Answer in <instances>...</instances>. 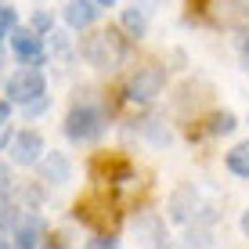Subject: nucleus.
<instances>
[{
  "label": "nucleus",
  "mask_w": 249,
  "mask_h": 249,
  "mask_svg": "<svg viewBox=\"0 0 249 249\" xmlns=\"http://www.w3.org/2000/svg\"><path fill=\"white\" fill-rule=\"evenodd\" d=\"M80 58L94 69H119L126 58V36L119 29H94L80 40Z\"/></svg>",
  "instance_id": "nucleus-1"
},
{
  "label": "nucleus",
  "mask_w": 249,
  "mask_h": 249,
  "mask_svg": "<svg viewBox=\"0 0 249 249\" xmlns=\"http://www.w3.org/2000/svg\"><path fill=\"white\" fill-rule=\"evenodd\" d=\"M105 134V112L98 105H72L65 116V137L72 144H90Z\"/></svg>",
  "instance_id": "nucleus-2"
},
{
  "label": "nucleus",
  "mask_w": 249,
  "mask_h": 249,
  "mask_svg": "<svg viewBox=\"0 0 249 249\" xmlns=\"http://www.w3.org/2000/svg\"><path fill=\"white\" fill-rule=\"evenodd\" d=\"M72 217L83 220L87 228H94L98 235H116V206L108 202V195H83L72 206Z\"/></svg>",
  "instance_id": "nucleus-3"
},
{
  "label": "nucleus",
  "mask_w": 249,
  "mask_h": 249,
  "mask_svg": "<svg viewBox=\"0 0 249 249\" xmlns=\"http://www.w3.org/2000/svg\"><path fill=\"white\" fill-rule=\"evenodd\" d=\"M4 94L15 101V105H22V108H29V105H36V101H44V94H47L44 72H40L36 65H22L15 76H7Z\"/></svg>",
  "instance_id": "nucleus-4"
},
{
  "label": "nucleus",
  "mask_w": 249,
  "mask_h": 249,
  "mask_svg": "<svg viewBox=\"0 0 249 249\" xmlns=\"http://www.w3.org/2000/svg\"><path fill=\"white\" fill-rule=\"evenodd\" d=\"M7 238H11V246H18V249H33V246H44V238H47V224H44V217L40 213H33V210H15L11 213V231H7Z\"/></svg>",
  "instance_id": "nucleus-5"
},
{
  "label": "nucleus",
  "mask_w": 249,
  "mask_h": 249,
  "mask_svg": "<svg viewBox=\"0 0 249 249\" xmlns=\"http://www.w3.org/2000/svg\"><path fill=\"white\" fill-rule=\"evenodd\" d=\"M7 44H11V54L18 58L22 65H44L47 62V47H44V33H36L29 25V29H25V25H15L11 33H7Z\"/></svg>",
  "instance_id": "nucleus-6"
},
{
  "label": "nucleus",
  "mask_w": 249,
  "mask_h": 249,
  "mask_svg": "<svg viewBox=\"0 0 249 249\" xmlns=\"http://www.w3.org/2000/svg\"><path fill=\"white\" fill-rule=\"evenodd\" d=\"M162 87H166V69L162 65H141L130 80H126V101L148 105L156 94H162Z\"/></svg>",
  "instance_id": "nucleus-7"
},
{
  "label": "nucleus",
  "mask_w": 249,
  "mask_h": 249,
  "mask_svg": "<svg viewBox=\"0 0 249 249\" xmlns=\"http://www.w3.org/2000/svg\"><path fill=\"white\" fill-rule=\"evenodd\" d=\"M7 152H11V162H18V166H36L47 148H44V137L36 130H18L7 141Z\"/></svg>",
  "instance_id": "nucleus-8"
},
{
  "label": "nucleus",
  "mask_w": 249,
  "mask_h": 249,
  "mask_svg": "<svg viewBox=\"0 0 249 249\" xmlns=\"http://www.w3.org/2000/svg\"><path fill=\"white\" fill-rule=\"evenodd\" d=\"M101 4L98 0H69L65 4V25L69 29H87V25L98 22Z\"/></svg>",
  "instance_id": "nucleus-9"
},
{
  "label": "nucleus",
  "mask_w": 249,
  "mask_h": 249,
  "mask_svg": "<svg viewBox=\"0 0 249 249\" xmlns=\"http://www.w3.org/2000/svg\"><path fill=\"white\" fill-rule=\"evenodd\" d=\"M40 174H44V181H51V184H65L69 181V159L62 152H51L47 159H40Z\"/></svg>",
  "instance_id": "nucleus-10"
},
{
  "label": "nucleus",
  "mask_w": 249,
  "mask_h": 249,
  "mask_svg": "<svg viewBox=\"0 0 249 249\" xmlns=\"http://www.w3.org/2000/svg\"><path fill=\"white\" fill-rule=\"evenodd\" d=\"M228 170L235 177H246V181H249V141L235 144V148L228 152Z\"/></svg>",
  "instance_id": "nucleus-11"
},
{
  "label": "nucleus",
  "mask_w": 249,
  "mask_h": 249,
  "mask_svg": "<svg viewBox=\"0 0 249 249\" xmlns=\"http://www.w3.org/2000/svg\"><path fill=\"white\" fill-rule=\"evenodd\" d=\"M123 29L130 33V36H144L148 33V18H144V7H126L123 11Z\"/></svg>",
  "instance_id": "nucleus-12"
},
{
  "label": "nucleus",
  "mask_w": 249,
  "mask_h": 249,
  "mask_svg": "<svg viewBox=\"0 0 249 249\" xmlns=\"http://www.w3.org/2000/svg\"><path fill=\"white\" fill-rule=\"evenodd\" d=\"M235 123H238L235 112H217L210 119V134H231V130H235Z\"/></svg>",
  "instance_id": "nucleus-13"
},
{
  "label": "nucleus",
  "mask_w": 249,
  "mask_h": 249,
  "mask_svg": "<svg viewBox=\"0 0 249 249\" xmlns=\"http://www.w3.org/2000/svg\"><path fill=\"white\" fill-rule=\"evenodd\" d=\"M18 25V15H15L11 4H0V36H7V33Z\"/></svg>",
  "instance_id": "nucleus-14"
},
{
  "label": "nucleus",
  "mask_w": 249,
  "mask_h": 249,
  "mask_svg": "<svg viewBox=\"0 0 249 249\" xmlns=\"http://www.w3.org/2000/svg\"><path fill=\"white\" fill-rule=\"evenodd\" d=\"M7 192H11V170H7L4 162H0V202L7 199Z\"/></svg>",
  "instance_id": "nucleus-15"
},
{
  "label": "nucleus",
  "mask_w": 249,
  "mask_h": 249,
  "mask_svg": "<svg viewBox=\"0 0 249 249\" xmlns=\"http://www.w3.org/2000/svg\"><path fill=\"white\" fill-rule=\"evenodd\" d=\"M33 29H36V33H47V29H51V15L36 11V15H33Z\"/></svg>",
  "instance_id": "nucleus-16"
},
{
  "label": "nucleus",
  "mask_w": 249,
  "mask_h": 249,
  "mask_svg": "<svg viewBox=\"0 0 249 249\" xmlns=\"http://www.w3.org/2000/svg\"><path fill=\"white\" fill-rule=\"evenodd\" d=\"M7 116H11V98H0V123H7Z\"/></svg>",
  "instance_id": "nucleus-17"
},
{
  "label": "nucleus",
  "mask_w": 249,
  "mask_h": 249,
  "mask_svg": "<svg viewBox=\"0 0 249 249\" xmlns=\"http://www.w3.org/2000/svg\"><path fill=\"white\" fill-rule=\"evenodd\" d=\"M11 137H15V134H11V126H7V123H0V148H4V144L11 141Z\"/></svg>",
  "instance_id": "nucleus-18"
},
{
  "label": "nucleus",
  "mask_w": 249,
  "mask_h": 249,
  "mask_svg": "<svg viewBox=\"0 0 249 249\" xmlns=\"http://www.w3.org/2000/svg\"><path fill=\"white\" fill-rule=\"evenodd\" d=\"M242 231H246V238H249V210L242 213Z\"/></svg>",
  "instance_id": "nucleus-19"
},
{
  "label": "nucleus",
  "mask_w": 249,
  "mask_h": 249,
  "mask_svg": "<svg viewBox=\"0 0 249 249\" xmlns=\"http://www.w3.org/2000/svg\"><path fill=\"white\" fill-rule=\"evenodd\" d=\"M98 4H101V7H112V4H116V0H98Z\"/></svg>",
  "instance_id": "nucleus-20"
},
{
  "label": "nucleus",
  "mask_w": 249,
  "mask_h": 249,
  "mask_svg": "<svg viewBox=\"0 0 249 249\" xmlns=\"http://www.w3.org/2000/svg\"><path fill=\"white\" fill-rule=\"evenodd\" d=\"M246 69H249V44H246Z\"/></svg>",
  "instance_id": "nucleus-21"
},
{
  "label": "nucleus",
  "mask_w": 249,
  "mask_h": 249,
  "mask_svg": "<svg viewBox=\"0 0 249 249\" xmlns=\"http://www.w3.org/2000/svg\"><path fill=\"white\" fill-rule=\"evenodd\" d=\"M0 246H7V238H4V235H0Z\"/></svg>",
  "instance_id": "nucleus-22"
},
{
  "label": "nucleus",
  "mask_w": 249,
  "mask_h": 249,
  "mask_svg": "<svg viewBox=\"0 0 249 249\" xmlns=\"http://www.w3.org/2000/svg\"><path fill=\"white\" fill-rule=\"evenodd\" d=\"M0 65H4V54H0Z\"/></svg>",
  "instance_id": "nucleus-23"
}]
</instances>
